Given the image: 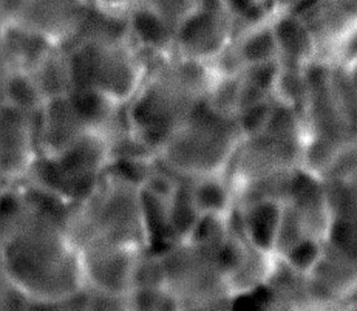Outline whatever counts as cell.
Returning <instances> with one entry per match:
<instances>
[{
	"label": "cell",
	"mask_w": 357,
	"mask_h": 311,
	"mask_svg": "<svg viewBox=\"0 0 357 311\" xmlns=\"http://www.w3.org/2000/svg\"><path fill=\"white\" fill-rule=\"evenodd\" d=\"M24 183L26 208L0 243V260L28 301H66L85 289L79 252L68 229L71 203Z\"/></svg>",
	"instance_id": "1"
},
{
	"label": "cell",
	"mask_w": 357,
	"mask_h": 311,
	"mask_svg": "<svg viewBox=\"0 0 357 311\" xmlns=\"http://www.w3.org/2000/svg\"><path fill=\"white\" fill-rule=\"evenodd\" d=\"M62 48L68 56L75 89L96 90L126 105L144 79L149 56L130 38L81 40Z\"/></svg>",
	"instance_id": "2"
},
{
	"label": "cell",
	"mask_w": 357,
	"mask_h": 311,
	"mask_svg": "<svg viewBox=\"0 0 357 311\" xmlns=\"http://www.w3.org/2000/svg\"><path fill=\"white\" fill-rule=\"evenodd\" d=\"M234 19L221 0H209L189 13L174 33L172 50L185 58L211 62L237 34Z\"/></svg>",
	"instance_id": "3"
},
{
	"label": "cell",
	"mask_w": 357,
	"mask_h": 311,
	"mask_svg": "<svg viewBox=\"0 0 357 311\" xmlns=\"http://www.w3.org/2000/svg\"><path fill=\"white\" fill-rule=\"evenodd\" d=\"M39 157L36 115L0 103V181L22 183Z\"/></svg>",
	"instance_id": "4"
},
{
	"label": "cell",
	"mask_w": 357,
	"mask_h": 311,
	"mask_svg": "<svg viewBox=\"0 0 357 311\" xmlns=\"http://www.w3.org/2000/svg\"><path fill=\"white\" fill-rule=\"evenodd\" d=\"M89 0H22L11 25L26 28L56 47L67 45L79 25Z\"/></svg>",
	"instance_id": "5"
},
{
	"label": "cell",
	"mask_w": 357,
	"mask_h": 311,
	"mask_svg": "<svg viewBox=\"0 0 357 311\" xmlns=\"http://www.w3.org/2000/svg\"><path fill=\"white\" fill-rule=\"evenodd\" d=\"M91 130L73 96L53 98L42 104L36 115V139L39 155H56Z\"/></svg>",
	"instance_id": "6"
},
{
	"label": "cell",
	"mask_w": 357,
	"mask_h": 311,
	"mask_svg": "<svg viewBox=\"0 0 357 311\" xmlns=\"http://www.w3.org/2000/svg\"><path fill=\"white\" fill-rule=\"evenodd\" d=\"M30 73L44 98V103L53 98L70 95L75 90L68 56L62 47L50 48L30 68Z\"/></svg>",
	"instance_id": "7"
},
{
	"label": "cell",
	"mask_w": 357,
	"mask_h": 311,
	"mask_svg": "<svg viewBox=\"0 0 357 311\" xmlns=\"http://www.w3.org/2000/svg\"><path fill=\"white\" fill-rule=\"evenodd\" d=\"M11 107L22 110L28 115H38L44 98L36 86L30 70L17 68L10 75L3 87V101Z\"/></svg>",
	"instance_id": "8"
},
{
	"label": "cell",
	"mask_w": 357,
	"mask_h": 311,
	"mask_svg": "<svg viewBox=\"0 0 357 311\" xmlns=\"http://www.w3.org/2000/svg\"><path fill=\"white\" fill-rule=\"evenodd\" d=\"M206 2H209V0H142L141 3L147 5L149 8H152L156 14H160V16L174 28L175 33L176 25L180 24L189 13H192L197 6Z\"/></svg>",
	"instance_id": "9"
},
{
	"label": "cell",
	"mask_w": 357,
	"mask_h": 311,
	"mask_svg": "<svg viewBox=\"0 0 357 311\" xmlns=\"http://www.w3.org/2000/svg\"><path fill=\"white\" fill-rule=\"evenodd\" d=\"M14 70H17L16 62H14L10 50L5 45V42L2 40V38H0V103L3 101L5 84L8 81V77Z\"/></svg>",
	"instance_id": "10"
},
{
	"label": "cell",
	"mask_w": 357,
	"mask_h": 311,
	"mask_svg": "<svg viewBox=\"0 0 357 311\" xmlns=\"http://www.w3.org/2000/svg\"><path fill=\"white\" fill-rule=\"evenodd\" d=\"M126 2H127V3H128V6H130V8H132L133 5H138V3H141L142 0H126Z\"/></svg>",
	"instance_id": "11"
},
{
	"label": "cell",
	"mask_w": 357,
	"mask_h": 311,
	"mask_svg": "<svg viewBox=\"0 0 357 311\" xmlns=\"http://www.w3.org/2000/svg\"><path fill=\"white\" fill-rule=\"evenodd\" d=\"M0 5H2V0H0ZM3 28V22H2V11H0V30Z\"/></svg>",
	"instance_id": "12"
},
{
	"label": "cell",
	"mask_w": 357,
	"mask_h": 311,
	"mask_svg": "<svg viewBox=\"0 0 357 311\" xmlns=\"http://www.w3.org/2000/svg\"><path fill=\"white\" fill-rule=\"evenodd\" d=\"M349 73H351L353 75V77H354V79H356V82H357V67L353 70V72H349Z\"/></svg>",
	"instance_id": "13"
}]
</instances>
